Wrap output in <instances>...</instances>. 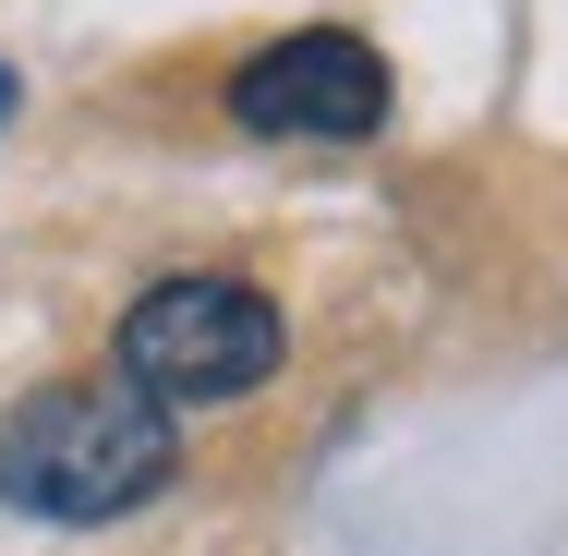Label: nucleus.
Instances as JSON below:
<instances>
[{"mask_svg": "<svg viewBox=\"0 0 568 556\" xmlns=\"http://www.w3.org/2000/svg\"><path fill=\"white\" fill-rule=\"evenodd\" d=\"M278 338L291 327H278V303L254 279H158L121 315V375L158 412H182V400H254L278 375Z\"/></svg>", "mask_w": 568, "mask_h": 556, "instance_id": "nucleus-2", "label": "nucleus"}, {"mask_svg": "<svg viewBox=\"0 0 568 556\" xmlns=\"http://www.w3.org/2000/svg\"><path fill=\"white\" fill-rule=\"evenodd\" d=\"M12 98H24V85H12V61H0V121H12Z\"/></svg>", "mask_w": 568, "mask_h": 556, "instance_id": "nucleus-4", "label": "nucleus"}, {"mask_svg": "<svg viewBox=\"0 0 568 556\" xmlns=\"http://www.w3.org/2000/svg\"><path fill=\"white\" fill-rule=\"evenodd\" d=\"M387 61L339 37V24H303V37H278V49H254L242 73H230V121L242 133H375L387 121Z\"/></svg>", "mask_w": 568, "mask_h": 556, "instance_id": "nucleus-3", "label": "nucleus"}, {"mask_svg": "<svg viewBox=\"0 0 568 556\" xmlns=\"http://www.w3.org/2000/svg\"><path fill=\"white\" fill-rule=\"evenodd\" d=\"M170 472H182V424L133 375H49L0 424V496L24 520H61V533L133 520Z\"/></svg>", "mask_w": 568, "mask_h": 556, "instance_id": "nucleus-1", "label": "nucleus"}]
</instances>
